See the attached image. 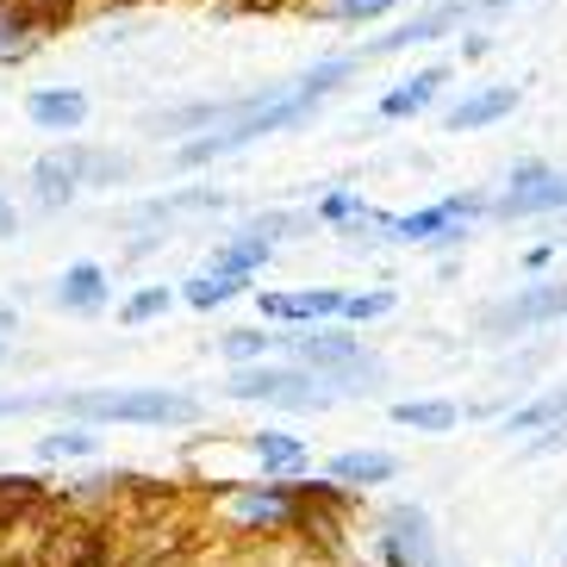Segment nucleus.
<instances>
[{"instance_id": "cd10ccee", "label": "nucleus", "mask_w": 567, "mask_h": 567, "mask_svg": "<svg viewBox=\"0 0 567 567\" xmlns=\"http://www.w3.org/2000/svg\"><path fill=\"white\" fill-rule=\"evenodd\" d=\"M38 7H44V13H63V7H69V0H38Z\"/></svg>"}, {"instance_id": "b1692460", "label": "nucleus", "mask_w": 567, "mask_h": 567, "mask_svg": "<svg viewBox=\"0 0 567 567\" xmlns=\"http://www.w3.org/2000/svg\"><path fill=\"white\" fill-rule=\"evenodd\" d=\"M225 350H231V355H262L268 337L262 331H231V337H225Z\"/></svg>"}, {"instance_id": "aec40b11", "label": "nucleus", "mask_w": 567, "mask_h": 567, "mask_svg": "<svg viewBox=\"0 0 567 567\" xmlns=\"http://www.w3.org/2000/svg\"><path fill=\"white\" fill-rule=\"evenodd\" d=\"M163 306H168L163 287H144V293H132V300H125V324H144V318H156Z\"/></svg>"}, {"instance_id": "a211bd4d", "label": "nucleus", "mask_w": 567, "mask_h": 567, "mask_svg": "<svg viewBox=\"0 0 567 567\" xmlns=\"http://www.w3.org/2000/svg\"><path fill=\"white\" fill-rule=\"evenodd\" d=\"M455 213H467V206H431V213H417V218H400L393 231H400V237H431L436 225H450Z\"/></svg>"}, {"instance_id": "2eb2a0df", "label": "nucleus", "mask_w": 567, "mask_h": 567, "mask_svg": "<svg viewBox=\"0 0 567 567\" xmlns=\"http://www.w3.org/2000/svg\"><path fill=\"white\" fill-rule=\"evenodd\" d=\"M567 417V386L561 393H543L536 405H524V412H512L505 417V431H543V424H561Z\"/></svg>"}, {"instance_id": "9b49d317", "label": "nucleus", "mask_w": 567, "mask_h": 567, "mask_svg": "<svg viewBox=\"0 0 567 567\" xmlns=\"http://www.w3.org/2000/svg\"><path fill=\"white\" fill-rule=\"evenodd\" d=\"M443 82H450L443 69H424V75H412V87H393V94H386V101H381V113H386V118H412L417 106L431 101V94H436Z\"/></svg>"}, {"instance_id": "6ab92c4d", "label": "nucleus", "mask_w": 567, "mask_h": 567, "mask_svg": "<svg viewBox=\"0 0 567 567\" xmlns=\"http://www.w3.org/2000/svg\"><path fill=\"white\" fill-rule=\"evenodd\" d=\"M256 450H262L268 467H300V462H306V450H300V443H287V436H262Z\"/></svg>"}, {"instance_id": "f03ea898", "label": "nucleus", "mask_w": 567, "mask_h": 567, "mask_svg": "<svg viewBox=\"0 0 567 567\" xmlns=\"http://www.w3.org/2000/svg\"><path fill=\"white\" fill-rule=\"evenodd\" d=\"M231 400H268V405H324L318 386H306L300 374H281V368H244L225 381Z\"/></svg>"}, {"instance_id": "bb28decb", "label": "nucleus", "mask_w": 567, "mask_h": 567, "mask_svg": "<svg viewBox=\"0 0 567 567\" xmlns=\"http://www.w3.org/2000/svg\"><path fill=\"white\" fill-rule=\"evenodd\" d=\"M32 400H0V417H13V412H25Z\"/></svg>"}, {"instance_id": "4468645a", "label": "nucleus", "mask_w": 567, "mask_h": 567, "mask_svg": "<svg viewBox=\"0 0 567 567\" xmlns=\"http://www.w3.org/2000/svg\"><path fill=\"white\" fill-rule=\"evenodd\" d=\"M393 417L405 431H455V405H443V400H405V405H393Z\"/></svg>"}, {"instance_id": "ddd939ff", "label": "nucleus", "mask_w": 567, "mask_h": 567, "mask_svg": "<svg viewBox=\"0 0 567 567\" xmlns=\"http://www.w3.org/2000/svg\"><path fill=\"white\" fill-rule=\"evenodd\" d=\"M386 474H393V455L381 450H350L331 462V481H386Z\"/></svg>"}, {"instance_id": "393cba45", "label": "nucleus", "mask_w": 567, "mask_h": 567, "mask_svg": "<svg viewBox=\"0 0 567 567\" xmlns=\"http://www.w3.org/2000/svg\"><path fill=\"white\" fill-rule=\"evenodd\" d=\"M7 331H13V312H0V362H7Z\"/></svg>"}, {"instance_id": "0eeeda50", "label": "nucleus", "mask_w": 567, "mask_h": 567, "mask_svg": "<svg viewBox=\"0 0 567 567\" xmlns=\"http://www.w3.org/2000/svg\"><path fill=\"white\" fill-rule=\"evenodd\" d=\"M517 106V87H481L474 101H462L450 113V132H474V125H493V118H505Z\"/></svg>"}, {"instance_id": "1a4fd4ad", "label": "nucleus", "mask_w": 567, "mask_h": 567, "mask_svg": "<svg viewBox=\"0 0 567 567\" xmlns=\"http://www.w3.org/2000/svg\"><path fill=\"white\" fill-rule=\"evenodd\" d=\"M262 312L268 318H331V312H343V300L337 293H268Z\"/></svg>"}, {"instance_id": "dca6fc26", "label": "nucleus", "mask_w": 567, "mask_h": 567, "mask_svg": "<svg viewBox=\"0 0 567 567\" xmlns=\"http://www.w3.org/2000/svg\"><path fill=\"white\" fill-rule=\"evenodd\" d=\"M75 168H69V156H56V163H38L32 168V182H38V200L44 206H63L69 194H75V182H69Z\"/></svg>"}, {"instance_id": "7ed1b4c3", "label": "nucleus", "mask_w": 567, "mask_h": 567, "mask_svg": "<svg viewBox=\"0 0 567 567\" xmlns=\"http://www.w3.org/2000/svg\"><path fill=\"white\" fill-rule=\"evenodd\" d=\"M567 312V287H530V293H517V300H505L499 312L486 318V331H524V324H549V318Z\"/></svg>"}, {"instance_id": "39448f33", "label": "nucleus", "mask_w": 567, "mask_h": 567, "mask_svg": "<svg viewBox=\"0 0 567 567\" xmlns=\"http://www.w3.org/2000/svg\"><path fill=\"white\" fill-rule=\"evenodd\" d=\"M467 13V0H443V7H431L424 19H412L405 32H386V38H374V51H405V44H431V38H443L455 25V19Z\"/></svg>"}, {"instance_id": "412c9836", "label": "nucleus", "mask_w": 567, "mask_h": 567, "mask_svg": "<svg viewBox=\"0 0 567 567\" xmlns=\"http://www.w3.org/2000/svg\"><path fill=\"white\" fill-rule=\"evenodd\" d=\"M38 450H44V455H87V450H94V436H87V431H69V436H44Z\"/></svg>"}, {"instance_id": "6e6552de", "label": "nucleus", "mask_w": 567, "mask_h": 567, "mask_svg": "<svg viewBox=\"0 0 567 567\" xmlns=\"http://www.w3.org/2000/svg\"><path fill=\"white\" fill-rule=\"evenodd\" d=\"M25 113H32L38 125H51V132H75V125L87 118V101L82 94H51V87H44V94L25 101Z\"/></svg>"}, {"instance_id": "423d86ee", "label": "nucleus", "mask_w": 567, "mask_h": 567, "mask_svg": "<svg viewBox=\"0 0 567 567\" xmlns=\"http://www.w3.org/2000/svg\"><path fill=\"white\" fill-rule=\"evenodd\" d=\"M44 561H63V567H106V561H113V549H106V536H101V530H69V536H51Z\"/></svg>"}, {"instance_id": "a878e982", "label": "nucleus", "mask_w": 567, "mask_h": 567, "mask_svg": "<svg viewBox=\"0 0 567 567\" xmlns=\"http://www.w3.org/2000/svg\"><path fill=\"white\" fill-rule=\"evenodd\" d=\"M0 237H13V206L0 200Z\"/></svg>"}, {"instance_id": "20e7f679", "label": "nucleus", "mask_w": 567, "mask_h": 567, "mask_svg": "<svg viewBox=\"0 0 567 567\" xmlns=\"http://www.w3.org/2000/svg\"><path fill=\"white\" fill-rule=\"evenodd\" d=\"M300 355L318 368H343V374H362V386H374V374H381V362L355 343V337H300Z\"/></svg>"}, {"instance_id": "9d476101", "label": "nucleus", "mask_w": 567, "mask_h": 567, "mask_svg": "<svg viewBox=\"0 0 567 567\" xmlns=\"http://www.w3.org/2000/svg\"><path fill=\"white\" fill-rule=\"evenodd\" d=\"M549 206H567V175H543V182H530V187H517L512 200L499 206V213H549Z\"/></svg>"}, {"instance_id": "f257e3e1", "label": "nucleus", "mask_w": 567, "mask_h": 567, "mask_svg": "<svg viewBox=\"0 0 567 567\" xmlns=\"http://www.w3.org/2000/svg\"><path fill=\"white\" fill-rule=\"evenodd\" d=\"M63 405L82 417H101V424H187V417H200V405L187 393H75Z\"/></svg>"}, {"instance_id": "4be33fe9", "label": "nucleus", "mask_w": 567, "mask_h": 567, "mask_svg": "<svg viewBox=\"0 0 567 567\" xmlns=\"http://www.w3.org/2000/svg\"><path fill=\"white\" fill-rule=\"evenodd\" d=\"M393 312V293H362V300H343V318H381Z\"/></svg>"}, {"instance_id": "f8f14e48", "label": "nucleus", "mask_w": 567, "mask_h": 567, "mask_svg": "<svg viewBox=\"0 0 567 567\" xmlns=\"http://www.w3.org/2000/svg\"><path fill=\"white\" fill-rule=\"evenodd\" d=\"M56 300L63 306H94V300H106V275L94 262H75L63 275V287H56Z\"/></svg>"}, {"instance_id": "f3484780", "label": "nucleus", "mask_w": 567, "mask_h": 567, "mask_svg": "<svg viewBox=\"0 0 567 567\" xmlns=\"http://www.w3.org/2000/svg\"><path fill=\"white\" fill-rule=\"evenodd\" d=\"M237 287H244V281L218 268V275H200V281H187V300H194V306H218V300H231Z\"/></svg>"}, {"instance_id": "5701e85b", "label": "nucleus", "mask_w": 567, "mask_h": 567, "mask_svg": "<svg viewBox=\"0 0 567 567\" xmlns=\"http://www.w3.org/2000/svg\"><path fill=\"white\" fill-rule=\"evenodd\" d=\"M386 7H393V0H337L331 13L337 19H374V13H386Z\"/></svg>"}]
</instances>
